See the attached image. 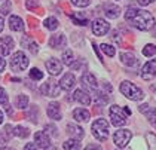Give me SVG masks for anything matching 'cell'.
<instances>
[{"label":"cell","mask_w":156,"mask_h":150,"mask_svg":"<svg viewBox=\"0 0 156 150\" xmlns=\"http://www.w3.org/2000/svg\"><path fill=\"white\" fill-rule=\"evenodd\" d=\"M36 6H37L36 0H27V8H28V9H34Z\"/></svg>","instance_id":"obj_38"},{"label":"cell","mask_w":156,"mask_h":150,"mask_svg":"<svg viewBox=\"0 0 156 150\" xmlns=\"http://www.w3.org/2000/svg\"><path fill=\"white\" fill-rule=\"evenodd\" d=\"M82 83H83L85 88H88V89H92V91L97 89V79L95 76L91 74V73H85L82 76Z\"/></svg>","instance_id":"obj_14"},{"label":"cell","mask_w":156,"mask_h":150,"mask_svg":"<svg viewBox=\"0 0 156 150\" xmlns=\"http://www.w3.org/2000/svg\"><path fill=\"white\" fill-rule=\"evenodd\" d=\"M74 83H76L74 76H73L72 73H67V74H64V76L61 77L60 88H61V89H64V91H70L73 86H74Z\"/></svg>","instance_id":"obj_12"},{"label":"cell","mask_w":156,"mask_h":150,"mask_svg":"<svg viewBox=\"0 0 156 150\" xmlns=\"http://www.w3.org/2000/svg\"><path fill=\"white\" fill-rule=\"evenodd\" d=\"M46 129H49V132H51V134H54V135L57 134V128L51 127V125H48V127H46Z\"/></svg>","instance_id":"obj_44"},{"label":"cell","mask_w":156,"mask_h":150,"mask_svg":"<svg viewBox=\"0 0 156 150\" xmlns=\"http://www.w3.org/2000/svg\"><path fill=\"white\" fill-rule=\"evenodd\" d=\"M16 105H18V109H27L28 107V97L24 95V94H21L18 98H16Z\"/></svg>","instance_id":"obj_26"},{"label":"cell","mask_w":156,"mask_h":150,"mask_svg":"<svg viewBox=\"0 0 156 150\" xmlns=\"http://www.w3.org/2000/svg\"><path fill=\"white\" fill-rule=\"evenodd\" d=\"M46 69H48V71L52 76H57V74H60L61 71H62V66H61V62L58 59L51 58V59L46 61Z\"/></svg>","instance_id":"obj_11"},{"label":"cell","mask_w":156,"mask_h":150,"mask_svg":"<svg viewBox=\"0 0 156 150\" xmlns=\"http://www.w3.org/2000/svg\"><path fill=\"white\" fill-rule=\"evenodd\" d=\"M9 27L12 28L13 31H23V30H24V23H23V20H21L20 16L12 15V16L9 18Z\"/></svg>","instance_id":"obj_17"},{"label":"cell","mask_w":156,"mask_h":150,"mask_svg":"<svg viewBox=\"0 0 156 150\" xmlns=\"http://www.w3.org/2000/svg\"><path fill=\"white\" fill-rule=\"evenodd\" d=\"M119 12H120L119 8L118 6H113V5H110V6L106 8V15H107L108 18H118L119 16Z\"/></svg>","instance_id":"obj_25"},{"label":"cell","mask_w":156,"mask_h":150,"mask_svg":"<svg viewBox=\"0 0 156 150\" xmlns=\"http://www.w3.org/2000/svg\"><path fill=\"white\" fill-rule=\"evenodd\" d=\"M108 28H110L108 23L101 20V18H98V20H95L92 23V33L95 36H104L108 31Z\"/></svg>","instance_id":"obj_8"},{"label":"cell","mask_w":156,"mask_h":150,"mask_svg":"<svg viewBox=\"0 0 156 150\" xmlns=\"http://www.w3.org/2000/svg\"><path fill=\"white\" fill-rule=\"evenodd\" d=\"M3 122V115H2V112H0V123Z\"/></svg>","instance_id":"obj_47"},{"label":"cell","mask_w":156,"mask_h":150,"mask_svg":"<svg viewBox=\"0 0 156 150\" xmlns=\"http://www.w3.org/2000/svg\"><path fill=\"white\" fill-rule=\"evenodd\" d=\"M120 59H122V62L126 64V66H135V62H137L135 57H134L132 54H129V52H122V54H120Z\"/></svg>","instance_id":"obj_21"},{"label":"cell","mask_w":156,"mask_h":150,"mask_svg":"<svg viewBox=\"0 0 156 150\" xmlns=\"http://www.w3.org/2000/svg\"><path fill=\"white\" fill-rule=\"evenodd\" d=\"M66 36L64 34H57V36H52L51 37V40H49V45L51 48H54V49H61V48L66 46Z\"/></svg>","instance_id":"obj_15"},{"label":"cell","mask_w":156,"mask_h":150,"mask_svg":"<svg viewBox=\"0 0 156 150\" xmlns=\"http://www.w3.org/2000/svg\"><path fill=\"white\" fill-rule=\"evenodd\" d=\"M125 20L141 31H149L155 27V18L150 15V12L135 9V8H131L126 11Z\"/></svg>","instance_id":"obj_1"},{"label":"cell","mask_w":156,"mask_h":150,"mask_svg":"<svg viewBox=\"0 0 156 150\" xmlns=\"http://www.w3.org/2000/svg\"><path fill=\"white\" fill-rule=\"evenodd\" d=\"M120 92L123 94L126 98H129L132 101H138V100H143V91L140 88H137L134 83L131 82H122L120 83Z\"/></svg>","instance_id":"obj_2"},{"label":"cell","mask_w":156,"mask_h":150,"mask_svg":"<svg viewBox=\"0 0 156 150\" xmlns=\"http://www.w3.org/2000/svg\"><path fill=\"white\" fill-rule=\"evenodd\" d=\"M73 117L77 120V122H86L89 117H91V113L86 110V109H76L73 112Z\"/></svg>","instance_id":"obj_19"},{"label":"cell","mask_w":156,"mask_h":150,"mask_svg":"<svg viewBox=\"0 0 156 150\" xmlns=\"http://www.w3.org/2000/svg\"><path fill=\"white\" fill-rule=\"evenodd\" d=\"M101 51H103L107 57H113V55H115V52H116V49L112 46V45H107V43L101 45Z\"/></svg>","instance_id":"obj_30"},{"label":"cell","mask_w":156,"mask_h":150,"mask_svg":"<svg viewBox=\"0 0 156 150\" xmlns=\"http://www.w3.org/2000/svg\"><path fill=\"white\" fill-rule=\"evenodd\" d=\"M153 36H155V37H156V27H155V31H153Z\"/></svg>","instance_id":"obj_48"},{"label":"cell","mask_w":156,"mask_h":150,"mask_svg":"<svg viewBox=\"0 0 156 150\" xmlns=\"http://www.w3.org/2000/svg\"><path fill=\"white\" fill-rule=\"evenodd\" d=\"M12 132H13V135H16V137H20V138H24V137H28V135H30V131L25 127H21V125L13 128Z\"/></svg>","instance_id":"obj_23"},{"label":"cell","mask_w":156,"mask_h":150,"mask_svg":"<svg viewBox=\"0 0 156 150\" xmlns=\"http://www.w3.org/2000/svg\"><path fill=\"white\" fill-rule=\"evenodd\" d=\"M82 147V144L79 143V140L72 138V140H67L64 143V150H79Z\"/></svg>","instance_id":"obj_22"},{"label":"cell","mask_w":156,"mask_h":150,"mask_svg":"<svg viewBox=\"0 0 156 150\" xmlns=\"http://www.w3.org/2000/svg\"><path fill=\"white\" fill-rule=\"evenodd\" d=\"M72 21L74 24H80V25H86V24H88V20L83 18L80 13H73L72 15Z\"/></svg>","instance_id":"obj_29"},{"label":"cell","mask_w":156,"mask_h":150,"mask_svg":"<svg viewBox=\"0 0 156 150\" xmlns=\"http://www.w3.org/2000/svg\"><path fill=\"white\" fill-rule=\"evenodd\" d=\"M146 115H147V117H149V122H150V123L156 128V109H153V110H149Z\"/></svg>","instance_id":"obj_33"},{"label":"cell","mask_w":156,"mask_h":150,"mask_svg":"<svg viewBox=\"0 0 156 150\" xmlns=\"http://www.w3.org/2000/svg\"><path fill=\"white\" fill-rule=\"evenodd\" d=\"M0 12L3 15H8L11 12V2L9 0H0Z\"/></svg>","instance_id":"obj_28"},{"label":"cell","mask_w":156,"mask_h":150,"mask_svg":"<svg viewBox=\"0 0 156 150\" xmlns=\"http://www.w3.org/2000/svg\"><path fill=\"white\" fill-rule=\"evenodd\" d=\"M30 77L34 79V80H40V79H43V73H42L39 69H31V71H30Z\"/></svg>","instance_id":"obj_31"},{"label":"cell","mask_w":156,"mask_h":150,"mask_svg":"<svg viewBox=\"0 0 156 150\" xmlns=\"http://www.w3.org/2000/svg\"><path fill=\"white\" fill-rule=\"evenodd\" d=\"M12 48H13L12 37L5 36V37L0 39V54H2V55H9L11 51H12Z\"/></svg>","instance_id":"obj_10"},{"label":"cell","mask_w":156,"mask_h":150,"mask_svg":"<svg viewBox=\"0 0 156 150\" xmlns=\"http://www.w3.org/2000/svg\"><path fill=\"white\" fill-rule=\"evenodd\" d=\"M131 137H132L131 131H128V129H119L113 135V143L118 147H126L128 143H129V140H131Z\"/></svg>","instance_id":"obj_5"},{"label":"cell","mask_w":156,"mask_h":150,"mask_svg":"<svg viewBox=\"0 0 156 150\" xmlns=\"http://www.w3.org/2000/svg\"><path fill=\"white\" fill-rule=\"evenodd\" d=\"M5 67H6V61H5L3 58L0 57V73H2V71L5 70Z\"/></svg>","instance_id":"obj_43"},{"label":"cell","mask_w":156,"mask_h":150,"mask_svg":"<svg viewBox=\"0 0 156 150\" xmlns=\"http://www.w3.org/2000/svg\"><path fill=\"white\" fill-rule=\"evenodd\" d=\"M122 112H123L125 115H131V110H129L128 107H123V110H122Z\"/></svg>","instance_id":"obj_45"},{"label":"cell","mask_w":156,"mask_h":150,"mask_svg":"<svg viewBox=\"0 0 156 150\" xmlns=\"http://www.w3.org/2000/svg\"><path fill=\"white\" fill-rule=\"evenodd\" d=\"M3 27H5V21H3V18H0V33H2Z\"/></svg>","instance_id":"obj_46"},{"label":"cell","mask_w":156,"mask_h":150,"mask_svg":"<svg viewBox=\"0 0 156 150\" xmlns=\"http://www.w3.org/2000/svg\"><path fill=\"white\" fill-rule=\"evenodd\" d=\"M74 100L79 101V103H82L83 105L91 104V97L85 92L83 89H76V91H74Z\"/></svg>","instance_id":"obj_18"},{"label":"cell","mask_w":156,"mask_h":150,"mask_svg":"<svg viewBox=\"0 0 156 150\" xmlns=\"http://www.w3.org/2000/svg\"><path fill=\"white\" fill-rule=\"evenodd\" d=\"M43 25H45L48 30H55V28H58V21L51 16V18H46V20L43 21Z\"/></svg>","instance_id":"obj_27"},{"label":"cell","mask_w":156,"mask_h":150,"mask_svg":"<svg viewBox=\"0 0 156 150\" xmlns=\"http://www.w3.org/2000/svg\"><path fill=\"white\" fill-rule=\"evenodd\" d=\"M67 132L72 135V137H74V138H82L83 137V129L80 127H77V125H72V123H69L67 125Z\"/></svg>","instance_id":"obj_20"},{"label":"cell","mask_w":156,"mask_h":150,"mask_svg":"<svg viewBox=\"0 0 156 150\" xmlns=\"http://www.w3.org/2000/svg\"><path fill=\"white\" fill-rule=\"evenodd\" d=\"M138 110H140L141 113H147V112L150 110V107H149V104H143V105L138 107Z\"/></svg>","instance_id":"obj_39"},{"label":"cell","mask_w":156,"mask_h":150,"mask_svg":"<svg viewBox=\"0 0 156 150\" xmlns=\"http://www.w3.org/2000/svg\"><path fill=\"white\" fill-rule=\"evenodd\" d=\"M0 104H8V95H6V91L3 88H0Z\"/></svg>","instance_id":"obj_36"},{"label":"cell","mask_w":156,"mask_h":150,"mask_svg":"<svg viewBox=\"0 0 156 150\" xmlns=\"http://www.w3.org/2000/svg\"><path fill=\"white\" fill-rule=\"evenodd\" d=\"M6 144H8V141H6V137L0 132V149H5L6 147Z\"/></svg>","instance_id":"obj_37"},{"label":"cell","mask_w":156,"mask_h":150,"mask_svg":"<svg viewBox=\"0 0 156 150\" xmlns=\"http://www.w3.org/2000/svg\"><path fill=\"white\" fill-rule=\"evenodd\" d=\"M48 116L51 119H55V120H60L61 119V109L58 103H51L48 105Z\"/></svg>","instance_id":"obj_16"},{"label":"cell","mask_w":156,"mask_h":150,"mask_svg":"<svg viewBox=\"0 0 156 150\" xmlns=\"http://www.w3.org/2000/svg\"><path fill=\"white\" fill-rule=\"evenodd\" d=\"M9 150H13V149H9Z\"/></svg>","instance_id":"obj_49"},{"label":"cell","mask_w":156,"mask_h":150,"mask_svg":"<svg viewBox=\"0 0 156 150\" xmlns=\"http://www.w3.org/2000/svg\"><path fill=\"white\" fill-rule=\"evenodd\" d=\"M147 140L152 146V150H156V135L155 134H147Z\"/></svg>","instance_id":"obj_35"},{"label":"cell","mask_w":156,"mask_h":150,"mask_svg":"<svg viewBox=\"0 0 156 150\" xmlns=\"http://www.w3.org/2000/svg\"><path fill=\"white\" fill-rule=\"evenodd\" d=\"M62 61H64V64H67V66H70V67L73 66V62H74V57H73V51L72 49H67V51H64V52H62Z\"/></svg>","instance_id":"obj_24"},{"label":"cell","mask_w":156,"mask_h":150,"mask_svg":"<svg viewBox=\"0 0 156 150\" xmlns=\"http://www.w3.org/2000/svg\"><path fill=\"white\" fill-rule=\"evenodd\" d=\"M34 143H37V146L42 147V149H48V147H51L49 137L46 135V132H42V131H39V132L34 134Z\"/></svg>","instance_id":"obj_13"},{"label":"cell","mask_w":156,"mask_h":150,"mask_svg":"<svg viewBox=\"0 0 156 150\" xmlns=\"http://www.w3.org/2000/svg\"><path fill=\"white\" fill-rule=\"evenodd\" d=\"M85 150H103L98 144H89V146H86V149Z\"/></svg>","instance_id":"obj_40"},{"label":"cell","mask_w":156,"mask_h":150,"mask_svg":"<svg viewBox=\"0 0 156 150\" xmlns=\"http://www.w3.org/2000/svg\"><path fill=\"white\" fill-rule=\"evenodd\" d=\"M110 119H112V123L115 127H122L126 123V119H125V113L120 112V109L118 105H112L110 107Z\"/></svg>","instance_id":"obj_6"},{"label":"cell","mask_w":156,"mask_h":150,"mask_svg":"<svg viewBox=\"0 0 156 150\" xmlns=\"http://www.w3.org/2000/svg\"><path fill=\"white\" fill-rule=\"evenodd\" d=\"M143 54L146 55V57L155 55V54H156V46H155V45H147V46L143 49Z\"/></svg>","instance_id":"obj_32"},{"label":"cell","mask_w":156,"mask_h":150,"mask_svg":"<svg viewBox=\"0 0 156 150\" xmlns=\"http://www.w3.org/2000/svg\"><path fill=\"white\" fill-rule=\"evenodd\" d=\"M72 3L74 6H79V8H85L91 3V0H72Z\"/></svg>","instance_id":"obj_34"},{"label":"cell","mask_w":156,"mask_h":150,"mask_svg":"<svg viewBox=\"0 0 156 150\" xmlns=\"http://www.w3.org/2000/svg\"><path fill=\"white\" fill-rule=\"evenodd\" d=\"M60 89H61L60 86L52 80H49L42 85V94L46 95V97H58L60 95Z\"/></svg>","instance_id":"obj_7"},{"label":"cell","mask_w":156,"mask_h":150,"mask_svg":"<svg viewBox=\"0 0 156 150\" xmlns=\"http://www.w3.org/2000/svg\"><path fill=\"white\" fill-rule=\"evenodd\" d=\"M153 0H137V3L138 5H141V6H147V5H150Z\"/></svg>","instance_id":"obj_42"},{"label":"cell","mask_w":156,"mask_h":150,"mask_svg":"<svg viewBox=\"0 0 156 150\" xmlns=\"http://www.w3.org/2000/svg\"><path fill=\"white\" fill-rule=\"evenodd\" d=\"M156 76V59H150L146 66L143 67L141 71V77L144 80H150Z\"/></svg>","instance_id":"obj_9"},{"label":"cell","mask_w":156,"mask_h":150,"mask_svg":"<svg viewBox=\"0 0 156 150\" xmlns=\"http://www.w3.org/2000/svg\"><path fill=\"white\" fill-rule=\"evenodd\" d=\"M24 150H39V149H37L36 144H33V143H28V144H27V146L24 147Z\"/></svg>","instance_id":"obj_41"},{"label":"cell","mask_w":156,"mask_h":150,"mask_svg":"<svg viewBox=\"0 0 156 150\" xmlns=\"http://www.w3.org/2000/svg\"><path fill=\"white\" fill-rule=\"evenodd\" d=\"M92 134L98 141H106L108 137V123L104 119H97L95 122L92 123Z\"/></svg>","instance_id":"obj_3"},{"label":"cell","mask_w":156,"mask_h":150,"mask_svg":"<svg viewBox=\"0 0 156 150\" xmlns=\"http://www.w3.org/2000/svg\"><path fill=\"white\" fill-rule=\"evenodd\" d=\"M28 67V58L25 55L24 52H21V51H18V52H15L11 58V69L13 71H23Z\"/></svg>","instance_id":"obj_4"}]
</instances>
